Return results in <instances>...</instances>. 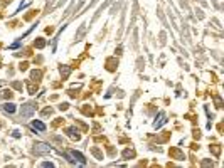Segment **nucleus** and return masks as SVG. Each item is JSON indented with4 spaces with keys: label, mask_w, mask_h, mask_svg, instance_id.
<instances>
[{
    "label": "nucleus",
    "mask_w": 224,
    "mask_h": 168,
    "mask_svg": "<svg viewBox=\"0 0 224 168\" xmlns=\"http://www.w3.org/2000/svg\"><path fill=\"white\" fill-rule=\"evenodd\" d=\"M34 111H35V106H32V104H24L20 109V116L22 118H30L34 114Z\"/></svg>",
    "instance_id": "1"
},
{
    "label": "nucleus",
    "mask_w": 224,
    "mask_h": 168,
    "mask_svg": "<svg viewBox=\"0 0 224 168\" xmlns=\"http://www.w3.org/2000/svg\"><path fill=\"white\" fill-rule=\"evenodd\" d=\"M51 151V148L46 145V143H37V145H34V153L35 155H46Z\"/></svg>",
    "instance_id": "2"
},
{
    "label": "nucleus",
    "mask_w": 224,
    "mask_h": 168,
    "mask_svg": "<svg viewBox=\"0 0 224 168\" xmlns=\"http://www.w3.org/2000/svg\"><path fill=\"white\" fill-rule=\"evenodd\" d=\"M68 158L71 161H79V163H86V158L83 156L81 153H78V151H68Z\"/></svg>",
    "instance_id": "3"
},
{
    "label": "nucleus",
    "mask_w": 224,
    "mask_h": 168,
    "mask_svg": "<svg viewBox=\"0 0 224 168\" xmlns=\"http://www.w3.org/2000/svg\"><path fill=\"white\" fill-rule=\"evenodd\" d=\"M30 126H32V129H35V131H44L46 129V124L42 123V121H37V119H34L32 123H30Z\"/></svg>",
    "instance_id": "4"
},
{
    "label": "nucleus",
    "mask_w": 224,
    "mask_h": 168,
    "mask_svg": "<svg viewBox=\"0 0 224 168\" xmlns=\"http://www.w3.org/2000/svg\"><path fill=\"white\" fill-rule=\"evenodd\" d=\"M163 123H165V114L160 113V114H158V121H155V123H153V128H160Z\"/></svg>",
    "instance_id": "5"
},
{
    "label": "nucleus",
    "mask_w": 224,
    "mask_h": 168,
    "mask_svg": "<svg viewBox=\"0 0 224 168\" xmlns=\"http://www.w3.org/2000/svg\"><path fill=\"white\" fill-rule=\"evenodd\" d=\"M42 77V71H32L30 72V81H39Z\"/></svg>",
    "instance_id": "6"
},
{
    "label": "nucleus",
    "mask_w": 224,
    "mask_h": 168,
    "mask_svg": "<svg viewBox=\"0 0 224 168\" xmlns=\"http://www.w3.org/2000/svg\"><path fill=\"white\" fill-rule=\"evenodd\" d=\"M69 72H71V67H68V66H62L61 67V76H62V79H66L69 76Z\"/></svg>",
    "instance_id": "7"
},
{
    "label": "nucleus",
    "mask_w": 224,
    "mask_h": 168,
    "mask_svg": "<svg viewBox=\"0 0 224 168\" xmlns=\"http://www.w3.org/2000/svg\"><path fill=\"white\" fill-rule=\"evenodd\" d=\"M4 109H5V111H7V113H14L15 111V104H12V103H5V104H4Z\"/></svg>",
    "instance_id": "8"
},
{
    "label": "nucleus",
    "mask_w": 224,
    "mask_h": 168,
    "mask_svg": "<svg viewBox=\"0 0 224 168\" xmlns=\"http://www.w3.org/2000/svg\"><path fill=\"white\" fill-rule=\"evenodd\" d=\"M68 133L71 138H76V140H79V134H78V129L76 128H68Z\"/></svg>",
    "instance_id": "9"
},
{
    "label": "nucleus",
    "mask_w": 224,
    "mask_h": 168,
    "mask_svg": "<svg viewBox=\"0 0 224 168\" xmlns=\"http://www.w3.org/2000/svg\"><path fill=\"white\" fill-rule=\"evenodd\" d=\"M123 156H125V158H133V156H135V151H133V150H125V151H123Z\"/></svg>",
    "instance_id": "10"
},
{
    "label": "nucleus",
    "mask_w": 224,
    "mask_h": 168,
    "mask_svg": "<svg viewBox=\"0 0 224 168\" xmlns=\"http://www.w3.org/2000/svg\"><path fill=\"white\" fill-rule=\"evenodd\" d=\"M34 46L37 47V49H42V47L46 46V40H44V39H37V40H35V44H34Z\"/></svg>",
    "instance_id": "11"
},
{
    "label": "nucleus",
    "mask_w": 224,
    "mask_h": 168,
    "mask_svg": "<svg viewBox=\"0 0 224 168\" xmlns=\"http://www.w3.org/2000/svg\"><path fill=\"white\" fill-rule=\"evenodd\" d=\"M113 64H115V59H110L108 60V67H106V69H108V71H113V69H115Z\"/></svg>",
    "instance_id": "12"
},
{
    "label": "nucleus",
    "mask_w": 224,
    "mask_h": 168,
    "mask_svg": "<svg viewBox=\"0 0 224 168\" xmlns=\"http://www.w3.org/2000/svg\"><path fill=\"white\" fill-rule=\"evenodd\" d=\"M20 69H22V71H25V69H27V64H25V62H24V64H20Z\"/></svg>",
    "instance_id": "13"
},
{
    "label": "nucleus",
    "mask_w": 224,
    "mask_h": 168,
    "mask_svg": "<svg viewBox=\"0 0 224 168\" xmlns=\"http://www.w3.org/2000/svg\"><path fill=\"white\" fill-rule=\"evenodd\" d=\"M212 150H214V153H216V155H219V148H217L216 145H214V148H212Z\"/></svg>",
    "instance_id": "14"
}]
</instances>
